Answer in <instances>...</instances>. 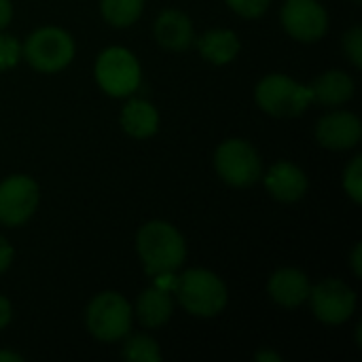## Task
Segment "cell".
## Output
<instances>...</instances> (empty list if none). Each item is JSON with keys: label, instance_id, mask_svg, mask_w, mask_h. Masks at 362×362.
I'll list each match as a JSON object with an SVG mask.
<instances>
[{"label": "cell", "instance_id": "1", "mask_svg": "<svg viewBox=\"0 0 362 362\" xmlns=\"http://www.w3.org/2000/svg\"><path fill=\"white\" fill-rule=\"evenodd\" d=\"M136 248L146 274L155 278L163 274H174L185 263L187 257V246L182 235L176 231V227L163 221H153L144 225L138 231Z\"/></svg>", "mask_w": 362, "mask_h": 362}, {"label": "cell", "instance_id": "2", "mask_svg": "<svg viewBox=\"0 0 362 362\" xmlns=\"http://www.w3.org/2000/svg\"><path fill=\"white\" fill-rule=\"evenodd\" d=\"M174 291L180 305L193 316L212 318L227 305V286L206 269H189L176 280Z\"/></svg>", "mask_w": 362, "mask_h": 362}, {"label": "cell", "instance_id": "3", "mask_svg": "<svg viewBox=\"0 0 362 362\" xmlns=\"http://www.w3.org/2000/svg\"><path fill=\"white\" fill-rule=\"evenodd\" d=\"M310 102V87H303L284 74H269L257 85V104L274 117H297Z\"/></svg>", "mask_w": 362, "mask_h": 362}, {"label": "cell", "instance_id": "4", "mask_svg": "<svg viewBox=\"0 0 362 362\" xmlns=\"http://www.w3.org/2000/svg\"><path fill=\"white\" fill-rule=\"evenodd\" d=\"M28 64L40 72H57L74 57V40L59 28H40L23 45Z\"/></svg>", "mask_w": 362, "mask_h": 362}, {"label": "cell", "instance_id": "5", "mask_svg": "<svg viewBox=\"0 0 362 362\" xmlns=\"http://www.w3.org/2000/svg\"><path fill=\"white\" fill-rule=\"evenodd\" d=\"M98 85L115 98L129 95L140 85V64L132 51L123 47H110L100 53L95 62Z\"/></svg>", "mask_w": 362, "mask_h": 362}, {"label": "cell", "instance_id": "6", "mask_svg": "<svg viewBox=\"0 0 362 362\" xmlns=\"http://www.w3.org/2000/svg\"><path fill=\"white\" fill-rule=\"evenodd\" d=\"M87 329L100 341H119L132 329V308L117 293L98 295L87 308Z\"/></svg>", "mask_w": 362, "mask_h": 362}, {"label": "cell", "instance_id": "7", "mask_svg": "<svg viewBox=\"0 0 362 362\" xmlns=\"http://www.w3.org/2000/svg\"><path fill=\"white\" fill-rule=\"evenodd\" d=\"M214 165L218 176L231 187H250L263 174L259 153L244 140L223 142L216 148Z\"/></svg>", "mask_w": 362, "mask_h": 362}, {"label": "cell", "instance_id": "8", "mask_svg": "<svg viewBox=\"0 0 362 362\" xmlns=\"http://www.w3.org/2000/svg\"><path fill=\"white\" fill-rule=\"evenodd\" d=\"M312 299V312L316 314L318 320L325 325H341L346 322L356 308V295L354 291L335 278L322 280L310 291Z\"/></svg>", "mask_w": 362, "mask_h": 362}, {"label": "cell", "instance_id": "9", "mask_svg": "<svg viewBox=\"0 0 362 362\" xmlns=\"http://www.w3.org/2000/svg\"><path fill=\"white\" fill-rule=\"evenodd\" d=\"M38 185L28 176H11L0 185V223L23 225L38 206Z\"/></svg>", "mask_w": 362, "mask_h": 362}, {"label": "cell", "instance_id": "10", "mask_svg": "<svg viewBox=\"0 0 362 362\" xmlns=\"http://www.w3.org/2000/svg\"><path fill=\"white\" fill-rule=\"evenodd\" d=\"M286 32L301 42H316L327 34L329 17L318 0H286L282 6Z\"/></svg>", "mask_w": 362, "mask_h": 362}, {"label": "cell", "instance_id": "11", "mask_svg": "<svg viewBox=\"0 0 362 362\" xmlns=\"http://www.w3.org/2000/svg\"><path fill=\"white\" fill-rule=\"evenodd\" d=\"M361 119L352 112L337 110L322 117L316 125V138L322 146L333 151H346L361 142Z\"/></svg>", "mask_w": 362, "mask_h": 362}, {"label": "cell", "instance_id": "12", "mask_svg": "<svg viewBox=\"0 0 362 362\" xmlns=\"http://www.w3.org/2000/svg\"><path fill=\"white\" fill-rule=\"evenodd\" d=\"M265 187H267V191L272 193L274 199L291 204V202H299L305 195L308 176L295 163L282 161V163H276L269 170V174L265 176Z\"/></svg>", "mask_w": 362, "mask_h": 362}, {"label": "cell", "instance_id": "13", "mask_svg": "<svg viewBox=\"0 0 362 362\" xmlns=\"http://www.w3.org/2000/svg\"><path fill=\"white\" fill-rule=\"evenodd\" d=\"M155 38L170 51H185L195 40L193 23L185 13L168 8L155 21Z\"/></svg>", "mask_w": 362, "mask_h": 362}, {"label": "cell", "instance_id": "14", "mask_svg": "<svg viewBox=\"0 0 362 362\" xmlns=\"http://www.w3.org/2000/svg\"><path fill=\"white\" fill-rule=\"evenodd\" d=\"M310 280L299 269H280L269 280V295L282 308H297L310 299Z\"/></svg>", "mask_w": 362, "mask_h": 362}, {"label": "cell", "instance_id": "15", "mask_svg": "<svg viewBox=\"0 0 362 362\" xmlns=\"http://www.w3.org/2000/svg\"><path fill=\"white\" fill-rule=\"evenodd\" d=\"M310 91H312V100H316L318 104L339 106L354 95V81L341 70H331L320 74L310 87Z\"/></svg>", "mask_w": 362, "mask_h": 362}, {"label": "cell", "instance_id": "16", "mask_svg": "<svg viewBox=\"0 0 362 362\" xmlns=\"http://www.w3.org/2000/svg\"><path fill=\"white\" fill-rule=\"evenodd\" d=\"M172 310H174V301L170 297V291L161 286H153L144 291L136 305V314L140 322L148 329H157L165 325L172 316Z\"/></svg>", "mask_w": 362, "mask_h": 362}, {"label": "cell", "instance_id": "17", "mask_svg": "<svg viewBox=\"0 0 362 362\" xmlns=\"http://www.w3.org/2000/svg\"><path fill=\"white\" fill-rule=\"evenodd\" d=\"M121 125L134 138H148L159 129V115L153 104L144 100H132L121 112Z\"/></svg>", "mask_w": 362, "mask_h": 362}, {"label": "cell", "instance_id": "18", "mask_svg": "<svg viewBox=\"0 0 362 362\" xmlns=\"http://www.w3.org/2000/svg\"><path fill=\"white\" fill-rule=\"evenodd\" d=\"M197 49L204 59L212 64H229L240 53V38L231 30H212L197 40Z\"/></svg>", "mask_w": 362, "mask_h": 362}, {"label": "cell", "instance_id": "19", "mask_svg": "<svg viewBox=\"0 0 362 362\" xmlns=\"http://www.w3.org/2000/svg\"><path fill=\"white\" fill-rule=\"evenodd\" d=\"M100 8L108 23L117 28H127L142 15L144 0H102Z\"/></svg>", "mask_w": 362, "mask_h": 362}, {"label": "cell", "instance_id": "20", "mask_svg": "<svg viewBox=\"0 0 362 362\" xmlns=\"http://www.w3.org/2000/svg\"><path fill=\"white\" fill-rule=\"evenodd\" d=\"M123 356H125L127 361H134V362L161 361L159 346H157L151 337H144V335L132 337V339L125 344V348H123Z\"/></svg>", "mask_w": 362, "mask_h": 362}, {"label": "cell", "instance_id": "21", "mask_svg": "<svg viewBox=\"0 0 362 362\" xmlns=\"http://www.w3.org/2000/svg\"><path fill=\"white\" fill-rule=\"evenodd\" d=\"M344 187L348 195L354 199V204H362V157H354L352 163L346 168L344 174Z\"/></svg>", "mask_w": 362, "mask_h": 362}, {"label": "cell", "instance_id": "22", "mask_svg": "<svg viewBox=\"0 0 362 362\" xmlns=\"http://www.w3.org/2000/svg\"><path fill=\"white\" fill-rule=\"evenodd\" d=\"M21 57V45L15 36L0 34V70L13 68Z\"/></svg>", "mask_w": 362, "mask_h": 362}, {"label": "cell", "instance_id": "23", "mask_svg": "<svg viewBox=\"0 0 362 362\" xmlns=\"http://www.w3.org/2000/svg\"><path fill=\"white\" fill-rule=\"evenodd\" d=\"M272 0H227V4L242 17H259L267 11Z\"/></svg>", "mask_w": 362, "mask_h": 362}, {"label": "cell", "instance_id": "24", "mask_svg": "<svg viewBox=\"0 0 362 362\" xmlns=\"http://www.w3.org/2000/svg\"><path fill=\"white\" fill-rule=\"evenodd\" d=\"M344 45H346V53L350 55L352 64H354L356 68H361L362 66V30L358 28V25H356V28H352V30L346 34Z\"/></svg>", "mask_w": 362, "mask_h": 362}, {"label": "cell", "instance_id": "25", "mask_svg": "<svg viewBox=\"0 0 362 362\" xmlns=\"http://www.w3.org/2000/svg\"><path fill=\"white\" fill-rule=\"evenodd\" d=\"M11 261H13V248H11V244L0 235V274L11 265Z\"/></svg>", "mask_w": 362, "mask_h": 362}, {"label": "cell", "instance_id": "26", "mask_svg": "<svg viewBox=\"0 0 362 362\" xmlns=\"http://www.w3.org/2000/svg\"><path fill=\"white\" fill-rule=\"evenodd\" d=\"M13 17V6H11V0H0V30L11 21Z\"/></svg>", "mask_w": 362, "mask_h": 362}, {"label": "cell", "instance_id": "27", "mask_svg": "<svg viewBox=\"0 0 362 362\" xmlns=\"http://www.w3.org/2000/svg\"><path fill=\"white\" fill-rule=\"evenodd\" d=\"M11 322V303L0 297V329H4Z\"/></svg>", "mask_w": 362, "mask_h": 362}, {"label": "cell", "instance_id": "28", "mask_svg": "<svg viewBox=\"0 0 362 362\" xmlns=\"http://www.w3.org/2000/svg\"><path fill=\"white\" fill-rule=\"evenodd\" d=\"M362 244H356V248H354V252H352V267H354V274H356V278H361L362 276Z\"/></svg>", "mask_w": 362, "mask_h": 362}, {"label": "cell", "instance_id": "29", "mask_svg": "<svg viewBox=\"0 0 362 362\" xmlns=\"http://www.w3.org/2000/svg\"><path fill=\"white\" fill-rule=\"evenodd\" d=\"M257 361H261V362H280L282 358H280V354H274V352H259V354H257Z\"/></svg>", "mask_w": 362, "mask_h": 362}, {"label": "cell", "instance_id": "30", "mask_svg": "<svg viewBox=\"0 0 362 362\" xmlns=\"http://www.w3.org/2000/svg\"><path fill=\"white\" fill-rule=\"evenodd\" d=\"M0 362H21V356L11 352H0Z\"/></svg>", "mask_w": 362, "mask_h": 362}]
</instances>
